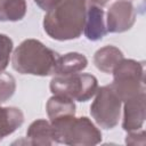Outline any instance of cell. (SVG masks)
<instances>
[{"label":"cell","instance_id":"11","mask_svg":"<svg viewBox=\"0 0 146 146\" xmlns=\"http://www.w3.org/2000/svg\"><path fill=\"white\" fill-rule=\"evenodd\" d=\"M24 123V114L15 106H0V141Z\"/></svg>","mask_w":146,"mask_h":146},{"label":"cell","instance_id":"17","mask_svg":"<svg viewBox=\"0 0 146 146\" xmlns=\"http://www.w3.org/2000/svg\"><path fill=\"white\" fill-rule=\"evenodd\" d=\"M145 131L144 130H137L128 132L125 137V143L129 145H144L145 144Z\"/></svg>","mask_w":146,"mask_h":146},{"label":"cell","instance_id":"5","mask_svg":"<svg viewBox=\"0 0 146 146\" xmlns=\"http://www.w3.org/2000/svg\"><path fill=\"white\" fill-rule=\"evenodd\" d=\"M49 88L54 95L65 96L82 103L96 95L98 81L95 75L88 73L55 75L50 81Z\"/></svg>","mask_w":146,"mask_h":146},{"label":"cell","instance_id":"4","mask_svg":"<svg viewBox=\"0 0 146 146\" xmlns=\"http://www.w3.org/2000/svg\"><path fill=\"white\" fill-rule=\"evenodd\" d=\"M112 74L113 82L111 86L122 103L145 91V68L143 62L123 58L114 67Z\"/></svg>","mask_w":146,"mask_h":146},{"label":"cell","instance_id":"18","mask_svg":"<svg viewBox=\"0 0 146 146\" xmlns=\"http://www.w3.org/2000/svg\"><path fill=\"white\" fill-rule=\"evenodd\" d=\"M34 2L38 5L39 8H41L44 11H48L51 8H54L59 2V0H34Z\"/></svg>","mask_w":146,"mask_h":146},{"label":"cell","instance_id":"15","mask_svg":"<svg viewBox=\"0 0 146 146\" xmlns=\"http://www.w3.org/2000/svg\"><path fill=\"white\" fill-rule=\"evenodd\" d=\"M25 15V0H0V22H18Z\"/></svg>","mask_w":146,"mask_h":146},{"label":"cell","instance_id":"12","mask_svg":"<svg viewBox=\"0 0 146 146\" xmlns=\"http://www.w3.org/2000/svg\"><path fill=\"white\" fill-rule=\"evenodd\" d=\"M123 52L115 46H105L98 49L94 55L96 67L104 73H112L114 67L123 59Z\"/></svg>","mask_w":146,"mask_h":146},{"label":"cell","instance_id":"14","mask_svg":"<svg viewBox=\"0 0 146 146\" xmlns=\"http://www.w3.org/2000/svg\"><path fill=\"white\" fill-rule=\"evenodd\" d=\"M88 66V59L80 52H67L59 56L55 70V75L74 74L83 71Z\"/></svg>","mask_w":146,"mask_h":146},{"label":"cell","instance_id":"20","mask_svg":"<svg viewBox=\"0 0 146 146\" xmlns=\"http://www.w3.org/2000/svg\"><path fill=\"white\" fill-rule=\"evenodd\" d=\"M1 103H2V102H1V98H0V104H1Z\"/></svg>","mask_w":146,"mask_h":146},{"label":"cell","instance_id":"8","mask_svg":"<svg viewBox=\"0 0 146 146\" xmlns=\"http://www.w3.org/2000/svg\"><path fill=\"white\" fill-rule=\"evenodd\" d=\"M146 117V92L143 91L123 102L122 128L127 132L140 130Z\"/></svg>","mask_w":146,"mask_h":146},{"label":"cell","instance_id":"13","mask_svg":"<svg viewBox=\"0 0 146 146\" xmlns=\"http://www.w3.org/2000/svg\"><path fill=\"white\" fill-rule=\"evenodd\" d=\"M46 110L50 122L62 117L75 115L74 100L60 95H54L50 97L46 104Z\"/></svg>","mask_w":146,"mask_h":146},{"label":"cell","instance_id":"10","mask_svg":"<svg viewBox=\"0 0 146 146\" xmlns=\"http://www.w3.org/2000/svg\"><path fill=\"white\" fill-rule=\"evenodd\" d=\"M27 144L35 146H50L55 144L54 132L50 121L39 119L33 121L26 131Z\"/></svg>","mask_w":146,"mask_h":146},{"label":"cell","instance_id":"3","mask_svg":"<svg viewBox=\"0 0 146 146\" xmlns=\"http://www.w3.org/2000/svg\"><path fill=\"white\" fill-rule=\"evenodd\" d=\"M54 141L70 146H92L102 141L100 130L87 116H66L51 121Z\"/></svg>","mask_w":146,"mask_h":146},{"label":"cell","instance_id":"16","mask_svg":"<svg viewBox=\"0 0 146 146\" xmlns=\"http://www.w3.org/2000/svg\"><path fill=\"white\" fill-rule=\"evenodd\" d=\"M13 47H14L13 40L8 35L0 33V72L7 68L10 60Z\"/></svg>","mask_w":146,"mask_h":146},{"label":"cell","instance_id":"7","mask_svg":"<svg viewBox=\"0 0 146 146\" xmlns=\"http://www.w3.org/2000/svg\"><path fill=\"white\" fill-rule=\"evenodd\" d=\"M136 22V9L129 0H116L107 11L106 30L110 33H122L130 30Z\"/></svg>","mask_w":146,"mask_h":146},{"label":"cell","instance_id":"2","mask_svg":"<svg viewBox=\"0 0 146 146\" xmlns=\"http://www.w3.org/2000/svg\"><path fill=\"white\" fill-rule=\"evenodd\" d=\"M59 55L36 39L19 43L11 56V65L21 74L48 76L55 74Z\"/></svg>","mask_w":146,"mask_h":146},{"label":"cell","instance_id":"19","mask_svg":"<svg viewBox=\"0 0 146 146\" xmlns=\"http://www.w3.org/2000/svg\"><path fill=\"white\" fill-rule=\"evenodd\" d=\"M110 0H89V3L90 5H95V6H98V7H104L108 3Z\"/></svg>","mask_w":146,"mask_h":146},{"label":"cell","instance_id":"1","mask_svg":"<svg viewBox=\"0 0 146 146\" xmlns=\"http://www.w3.org/2000/svg\"><path fill=\"white\" fill-rule=\"evenodd\" d=\"M89 5V0H59L43 17L44 32L58 41L80 38Z\"/></svg>","mask_w":146,"mask_h":146},{"label":"cell","instance_id":"9","mask_svg":"<svg viewBox=\"0 0 146 146\" xmlns=\"http://www.w3.org/2000/svg\"><path fill=\"white\" fill-rule=\"evenodd\" d=\"M83 33L90 41H98L105 36L107 30L104 19V10L102 7L89 5L86 15Z\"/></svg>","mask_w":146,"mask_h":146},{"label":"cell","instance_id":"6","mask_svg":"<svg viewBox=\"0 0 146 146\" xmlns=\"http://www.w3.org/2000/svg\"><path fill=\"white\" fill-rule=\"evenodd\" d=\"M95 100L90 105V114L95 122L106 130L117 125L121 114L122 102L111 84L98 87Z\"/></svg>","mask_w":146,"mask_h":146}]
</instances>
